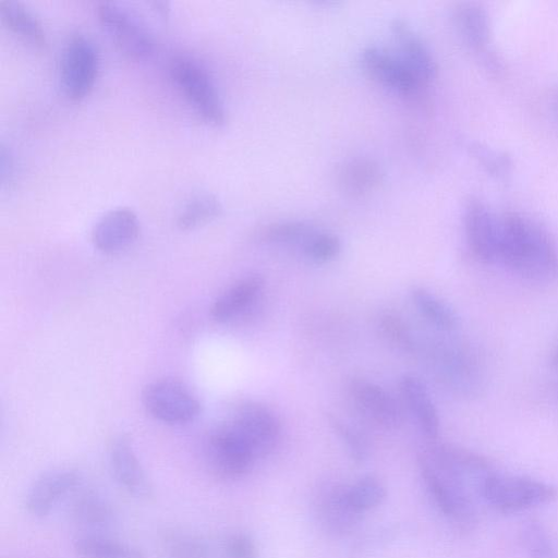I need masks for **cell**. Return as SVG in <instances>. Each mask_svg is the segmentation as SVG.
<instances>
[{
    "label": "cell",
    "instance_id": "cell-4",
    "mask_svg": "<svg viewBox=\"0 0 558 558\" xmlns=\"http://www.w3.org/2000/svg\"><path fill=\"white\" fill-rule=\"evenodd\" d=\"M557 488L546 482L520 475L490 474L484 482L481 499L502 513L525 511L554 501Z\"/></svg>",
    "mask_w": 558,
    "mask_h": 558
},
{
    "label": "cell",
    "instance_id": "cell-19",
    "mask_svg": "<svg viewBox=\"0 0 558 558\" xmlns=\"http://www.w3.org/2000/svg\"><path fill=\"white\" fill-rule=\"evenodd\" d=\"M264 288V278L248 275L221 292L210 307L211 317L220 324L229 323L250 308Z\"/></svg>",
    "mask_w": 558,
    "mask_h": 558
},
{
    "label": "cell",
    "instance_id": "cell-7",
    "mask_svg": "<svg viewBox=\"0 0 558 558\" xmlns=\"http://www.w3.org/2000/svg\"><path fill=\"white\" fill-rule=\"evenodd\" d=\"M145 410L156 420L169 425L193 422L201 413L198 399L183 384L172 379H158L142 391Z\"/></svg>",
    "mask_w": 558,
    "mask_h": 558
},
{
    "label": "cell",
    "instance_id": "cell-27",
    "mask_svg": "<svg viewBox=\"0 0 558 558\" xmlns=\"http://www.w3.org/2000/svg\"><path fill=\"white\" fill-rule=\"evenodd\" d=\"M520 538L529 558H558V541L539 520L525 521L520 530Z\"/></svg>",
    "mask_w": 558,
    "mask_h": 558
},
{
    "label": "cell",
    "instance_id": "cell-11",
    "mask_svg": "<svg viewBox=\"0 0 558 558\" xmlns=\"http://www.w3.org/2000/svg\"><path fill=\"white\" fill-rule=\"evenodd\" d=\"M463 225L473 255L485 264L499 263L500 216L481 199L471 198L464 209Z\"/></svg>",
    "mask_w": 558,
    "mask_h": 558
},
{
    "label": "cell",
    "instance_id": "cell-33",
    "mask_svg": "<svg viewBox=\"0 0 558 558\" xmlns=\"http://www.w3.org/2000/svg\"><path fill=\"white\" fill-rule=\"evenodd\" d=\"M380 328L389 342L408 352L415 350V340L411 329L397 315L386 314L380 319Z\"/></svg>",
    "mask_w": 558,
    "mask_h": 558
},
{
    "label": "cell",
    "instance_id": "cell-16",
    "mask_svg": "<svg viewBox=\"0 0 558 558\" xmlns=\"http://www.w3.org/2000/svg\"><path fill=\"white\" fill-rule=\"evenodd\" d=\"M137 215L128 207L105 213L92 229L94 246L106 254L118 253L132 245L140 234Z\"/></svg>",
    "mask_w": 558,
    "mask_h": 558
},
{
    "label": "cell",
    "instance_id": "cell-26",
    "mask_svg": "<svg viewBox=\"0 0 558 558\" xmlns=\"http://www.w3.org/2000/svg\"><path fill=\"white\" fill-rule=\"evenodd\" d=\"M71 514L78 523L93 527L106 526L113 518L108 501L92 489L80 492L75 496Z\"/></svg>",
    "mask_w": 558,
    "mask_h": 558
},
{
    "label": "cell",
    "instance_id": "cell-15",
    "mask_svg": "<svg viewBox=\"0 0 558 558\" xmlns=\"http://www.w3.org/2000/svg\"><path fill=\"white\" fill-rule=\"evenodd\" d=\"M452 22L461 41L484 59L487 66L497 65L489 45L490 21L487 11L475 2L458 3L452 10Z\"/></svg>",
    "mask_w": 558,
    "mask_h": 558
},
{
    "label": "cell",
    "instance_id": "cell-8",
    "mask_svg": "<svg viewBox=\"0 0 558 558\" xmlns=\"http://www.w3.org/2000/svg\"><path fill=\"white\" fill-rule=\"evenodd\" d=\"M207 454L213 470L227 480L245 476L257 460L250 444L228 421L209 434Z\"/></svg>",
    "mask_w": 558,
    "mask_h": 558
},
{
    "label": "cell",
    "instance_id": "cell-35",
    "mask_svg": "<svg viewBox=\"0 0 558 558\" xmlns=\"http://www.w3.org/2000/svg\"><path fill=\"white\" fill-rule=\"evenodd\" d=\"M225 558H256V545L244 533L230 535L223 546Z\"/></svg>",
    "mask_w": 558,
    "mask_h": 558
},
{
    "label": "cell",
    "instance_id": "cell-1",
    "mask_svg": "<svg viewBox=\"0 0 558 558\" xmlns=\"http://www.w3.org/2000/svg\"><path fill=\"white\" fill-rule=\"evenodd\" d=\"M426 489L440 512L461 527L476 520V500L485 480L495 472L483 456L444 442H433L418 453Z\"/></svg>",
    "mask_w": 558,
    "mask_h": 558
},
{
    "label": "cell",
    "instance_id": "cell-2",
    "mask_svg": "<svg viewBox=\"0 0 558 558\" xmlns=\"http://www.w3.org/2000/svg\"><path fill=\"white\" fill-rule=\"evenodd\" d=\"M499 263L518 276L550 282L558 278V248L536 220L517 211L500 216Z\"/></svg>",
    "mask_w": 558,
    "mask_h": 558
},
{
    "label": "cell",
    "instance_id": "cell-24",
    "mask_svg": "<svg viewBox=\"0 0 558 558\" xmlns=\"http://www.w3.org/2000/svg\"><path fill=\"white\" fill-rule=\"evenodd\" d=\"M73 549L78 558H144L137 547L100 535L78 537Z\"/></svg>",
    "mask_w": 558,
    "mask_h": 558
},
{
    "label": "cell",
    "instance_id": "cell-13",
    "mask_svg": "<svg viewBox=\"0 0 558 558\" xmlns=\"http://www.w3.org/2000/svg\"><path fill=\"white\" fill-rule=\"evenodd\" d=\"M350 396L356 409L376 425L392 429L403 422L398 401L385 388L365 378H354L349 385Z\"/></svg>",
    "mask_w": 558,
    "mask_h": 558
},
{
    "label": "cell",
    "instance_id": "cell-18",
    "mask_svg": "<svg viewBox=\"0 0 558 558\" xmlns=\"http://www.w3.org/2000/svg\"><path fill=\"white\" fill-rule=\"evenodd\" d=\"M391 32L397 44V54L428 86L436 77L437 65L427 46L402 20L392 22Z\"/></svg>",
    "mask_w": 558,
    "mask_h": 558
},
{
    "label": "cell",
    "instance_id": "cell-5",
    "mask_svg": "<svg viewBox=\"0 0 558 558\" xmlns=\"http://www.w3.org/2000/svg\"><path fill=\"white\" fill-rule=\"evenodd\" d=\"M99 72V53L85 35L71 36L61 52L59 75L64 95L71 100L85 98L94 88Z\"/></svg>",
    "mask_w": 558,
    "mask_h": 558
},
{
    "label": "cell",
    "instance_id": "cell-31",
    "mask_svg": "<svg viewBox=\"0 0 558 558\" xmlns=\"http://www.w3.org/2000/svg\"><path fill=\"white\" fill-rule=\"evenodd\" d=\"M328 422L345 446L350 457L356 462H363L368 456V445L365 437L342 418L329 414Z\"/></svg>",
    "mask_w": 558,
    "mask_h": 558
},
{
    "label": "cell",
    "instance_id": "cell-20",
    "mask_svg": "<svg viewBox=\"0 0 558 558\" xmlns=\"http://www.w3.org/2000/svg\"><path fill=\"white\" fill-rule=\"evenodd\" d=\"M400 391L415 416L421 430L432 441H435L439 434V416L435 403L424 385L414 375L405 374L399 381Z\"/></svg>",
    "mask_w": 558,
    "mask_h": 558
},
{
    "label": "cell",
    "instance_id": "cell-28",
    "mask_svg": "<svg viewBox=\"0 0 558 558\" xmlns=\"http://www.w3.org/2000/svg\"><path fill=\"white\" fill-rule=\"evenodd\" d=\"M166 558H208V546L198 535L183 530H167L161 537Z\"/></svg>",
    "mask_w": 558,
    "mask_h": 558
},
{
    "label": "cell",
    "instance_id": "cell-23",
    "mask_svg": "<svg viewBox=\"0 0 558 558\" xmlns=\"http://www.w3.org/2000/svg\"><path fill=\"white\" fill-rule=\"evenodd\" d=\"M413 304L423 317L442 332H453L459 327L457 313L445 301L425 288L410 291Z\"/></svg>",
    "mask_w": 558,
    "mask_h": 558
},
{
    "label": "cell",
    "instance_id": "cell-29",
    "mask_svg": "<svg viewBox=\"0 0 558 558\" xmlns=\"http://www.w3.org/2000/svg\"><path fill=\"white\" fill-rule=\"evenodd\" d=\"M316 231L312 225L304 221H281L265 227L260 232V239L269 244L304 245Z\"/></svg>",
    "mask_w": 558,
    "mask_h": 558
},
{
    "label": "cell",
    "instance_id": "cell-21",
    "mask_svg": "<svg viewBox=\"0 0 558 558\" xmlns=\"http://www.w3.org/2000/svg\"><path fill=\"white\" fill-rule=\"evenodd\" d=\"M0 19L7 29L24 41L44 47L47 43L46 32L39 19L25 4L13 1H0Z\"/></svg>",
    "mask_w": 558,
    "mask_h": 558
},
{
    "label": "cell",
    "instance_id": "cell-32",
    "mask_svg": "<svg viewBox=\"0 0 558 558\" xmlns=\"http://www.w3.org/2000/svg\"><path fill=\"white\" fill-rule=\"evenodd\" d=\"M341 250L339 238L329 232L316 231L303 245L304 254L315 263L335 259Z\"/></svg>",
    "mask_w": 558,
    "mask_h": 558
},
{
    "label": "cell",
    "instance_id": "cell-30",
    "mask_svg": "<svg viewBox=\"0 0 558 558\" xmlns=\"http://www.w3.org/2000/svg\"><path fill=\"white\" fill-rule=\"evenodd\" d=\"M350 502L361 514L378 507L386 497L384 484L374 476H364L348 485Z\"/></svg>",
    "mask_w": 558,
    "mask_h": 558
},
{
    "label": "cell",
    "instance_id": "cell-22",
    "mask_svg": "<svg viewBox=\"0 0 558 558\" xmlns=\"http://www.w3.org/2000/svg\"><path fill=\"white\" fill-rule=\"evenodd\" d=\"M381 180L379 166L367 158H355L339 170V184L352 196H361L374 190Z\"/></svg>",
    "mask_w": 558,
    "mask_h": 558
},
{
    "label": "cell",
    "instance_id": "cell-6",
    "mask_svg": "<svg viewBox=\"0 0 558 558\" xmlns=\"http://www.w3.org/2000/svg\"><path fill=\"white\" fill-rule=\"evenodd\" d=\"M96 14L123 54L133 60H144L153 53L154 37L134 12L116 2H100Z\"/></svg>",
    "mask_w": 558,
    "mask_h": 558
},
{
    "label": "cell",
    "instance_id": "cell-25",
    "mask_svg": "<svg viewBox=\"0 0 558 558\" xmlns=\"http://www.w3.org/2000/svg\"><path fill=\"white\" fill-rule=\"evenodd\" d=\"M221 210L222 206L215 195L196 194L180 209L177 226L184 231L197 229L217 218Z\"/></svg>",
    "mask_w": 558,
    "mask_h": 558
},
{
    "label": "cell",
    "instance_id": "cell-14",
    "mask_svg": "<svg viewBox=\"0 0 558 558\" xmlns=\"http://www.w3.org/2000/svg\"><path fill=\"white\" fill-rule=\"evenodd\" d=\"M109 464L116 482L130 496L141 500L153 496L151 483L125 436L111 440Z\"/></svg>",
    "mask_w": 558,
    "mask_h": 558
},
{
    "label": "cell",
    "instance_id": "cell-37",
    "mask_svg": "<svg viewBox=\"0 0 558 558\" xmlns=\"http://www.w3.org/2000/svg\"><path fill=\"white\" fill-rule=\"evenodd\" d=\"M551 364L555 368H558V348L556 349L554 356L551 359Z\"/></svg>",
    "mask_w": 558,
    "mask_h": 558
},
{
    "label": "cell",
    "instance_id": "cell-34",
    "mask_svg": "<svg viewBox=\"0 0 558 558\" xmlns=\"http://www.w3.org/2000/svg\"><path fill=\"white\" fill-rule=\"evenodd\" d=\"M475 157L483 165L485 170L498 179L505 178L511 168L510 158L506 154L488 149L482 145H474L471 147Z\"/></svg>",
    "mask_w": 558,
    "mask_h": 558
},
{
    "label": "cell",
    "instance_id": "cell-10",
    "mask_svg": "<svg viewBox=\"0 0 558 558\" xmlns=\"http://www.w3.org/2000/svg\"><path fill=\"white\" fill-rule=\"evenodd\" d=\"M228 422L250 444L257 459L268 456L280 439L278 416L258 401L248 400L238 404Z\"/></svg>",
    "mask_w": 558,
    "mask_h": 558
},
{
    "label": "cell",
    "instance_id": "cell-12",
    "mask_svg": "<svg viewBox=\"0 0 558 558\" xmlns=\"http://www.w3.org/2000/svg\"><path fill=\"white\" fill-rule=\"evenodd\" d=\"M81 483V474L71 469L44 473L29 486L24 499L25 510L33 517L44 518L62 499L75 493Z\"/></svg>",
    "mask_w": 558,
    "mask_h": 558
},
{
    "label": "cell",
    "instance_id": "cell-17",
    "mask_svg": "<svg viewBox=\"0 0 558 558\" xmlns=\"http://www.w3.org/2000/svg\"><path fill=\"white\" fill-rule=\"evenodd\" d=\"M318 517L328 533L342 536L356 526L362 514L350 502L348 485H331L319 496Z\"/></svg>",
    "mask_w": 558,
    "mask_h": 558
},
{
    "label": "cell",
    "instance_id": "cell-36",
    "mask_svg": "<svg viewBox=\"0 0 558 558\" xmlns=\"http://www.w3.org/2000/svg\"><path fill=\"white\" fill-rule=\"evenodd\" d=\"M1 183L2 185L10 184L14 177V160L10 151L5 147H1Z\"/></svg>",
    "mask_w": 558,
    "mask_h": 558
},
{
    "label": "cell",
    "instance_id": "cell-9",
    "mask_svg": "<svg viewBox=\"0 0 558 558\" xmlns=\"http://www.w3.org/2000/svg\"><path fill=\"white\" fill-rule=\"evenodd\" d=\"M361 61L369 77L398 96L418 98L427 87L396 51L367 47L362 52Z\"/></svg>",
    "mask_w": 558,
    "mask_h": 558
},
{
    "label": "cell",
    "instance_id": "cell-38",
    "mask_svg": "<svg viewBox=\"0 0 558 558\" xmlns=\"http://www.w3.org/2000/svg\"><path fill=\"white\" fill-rule=\"evenodd\" d=\"M556 106H557V109H558V92L556 94Z\"/></svg>",
    "mask_w": 558,
    "mask_h": 558
},
{
    "label": "cell",
    "instance_id": "cell-3",
    "mask_svg": "<svg viewBox=\"0 0 558 558\" xmlns=\"http://www.w3.org/2000/svg\"><path fill=\"white\" fill-rule=\"evenodd\" d=\"M171 81L194 109L208 124L222 125L227 112L217 86L207 69L187 56L172 59L169 68Z\"/></svg>",
    "mask_w": 558,
    "mask_h": 558
}]
</instances>
